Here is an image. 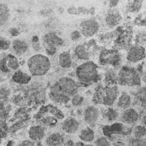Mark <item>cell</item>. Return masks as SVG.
<instances>
[{"label": "cell", "instance_id": "83f0119b", "mask_svg": "<svg viewBox=\"0 0 146 146\" xmlns=\"http://www.w3.org/2000/svg\"><path fill=\"white\" fill-rule=\"evenodd\" d=\"M95 146H111V143L107 138L104 136L99 137L95 141Z\"/></svg>", "mask_w": 146, "mask_h": 146}, {"label": "cell", "instance_id": "484cf974", "mask_svg": "<svg viewBox=\"0 0 146 146\" xmlns=\"http://www.w3.org/2000/svg\"><path fill=\"white\" fill-rule=\"evenodd\" d=\"M104 116L109 121L116 120L119 117V113L112 108H108L104 113Z\"/></svg>", "mask_w": 146, "mask_h": 146}, {"label": "cell", "instance_id": "8d00e7d4", "mask_svg": "<svg viewBox=\"0 0 146 146\" xmlns=\"http://www.w3.org/2000/svg\"><path fill=\"white\" fill-rule=\"evenodd\" d=\"M118 2H119L118 1H111L110 2V5L111 7H112L115 6L117 4Z\"/></svg>", "mask_w": 146, "mask_h": 146}, {"label": "cell", "instance_id": "5bb4252c", "mask_svg": "<svg viewBox=\"0 0 146 146\" xmlns=\"http://www.w3.org/2000/svg\"><path fill=\"white\" fill-rule=\"evenodd\" d=\"M45 135L44 128L42 125H35L31 127L29 130V136L33 141H39L42 140Z\"/></svg>", "mask_w": 146, "mask_h": 146}, {"label": "cell", "instance_id": "5b68a950", "mask_svg": "<svg viewBox=\"0 0 146 146\" xmlns=\"http://www.w3.org/2000/svg\"><path fill=\"white\" fill-rule=\"evenodd\" d=\"M141 80L140 73L137 69L132 67H123L117 75V83L121 86H140Z\"/></svg>", "mask_w": 146, "mask_h": 146}, {"label": "cell", "instance_id": "ba28073f", "mask_svg": "<svg viewBox=\"0 0 146 146\" xmlns=\"http://www.w3.org/2000/svg\"><path fill=\"white\" fill-rule=\"evenodd\" d=\"M80 32L84 36L90 37L96 34L99 30V25L94 19H89L82 22L79 25Z\"/></svg>", "mask_w": 146, "mask_h": 146}, {"label": "cell", "instance_id": "d6a6232c", "mask_svg": "<svg viewBox=\"0 0 146 146\" xmlns=\"http://www.w3.org/2000/svg\"><path fill=\"white\" fill-rule=\"evenodd\" d=\"M70 36L72 40H73L74 42H77L81 38L82 34L80 33V32L75 30L71 33Z\"/></svg>", "mask_w": 146, "mask_h": 146}, {"label": "cell", "instance_id": "44dd1931", "mask_svg": "<svg viewBox=\"0 0 146 146\" xmlns=\"http://www.w3.org/2000/svg\"><path fill=\"white\" fill-rule=\"evenodd\" d=\"M58 62L61 67L64 68H70L72 64V60L70 52L64 51L60 54L59 55Z\"/></svg>", "mask_w": 146, "mask_h": 146}, {"label": "cell", "instance_id": "1f68e13d", "mask_svg": "<svg viewBox=\"0 0 146 146\" xmlns=\"http://www.w3.org/2000/svg\"><path fill=\"white\" fill-rule=\"evenodd\" d=\"M0 66H1V70L2 72L6 73V72H8L10 71V69L9 68V67L7 66L6 57L1 59Z\"/></svg>", "mask_w": 146, "mask_h": 146}, {"label": "cell", "instance_id": "f1b7e54d", "mask_svg": "<svg viewBox=\"0 0 146 146\" xmlns=\"http://www.w3.org/2000/svg\"><path fill=\"white\" fill-rule=\"evenodd\" d=\"M83 99L84 98L82 96L76 94L72 98V103L74 106H79L82 104Z\"/></svg>", "mask_w": 146, "mask_h": 146}, {"label": "cell", "instance_id": "d590c367", "mask_svg": "<svg viewBox=\"0 0 146 146\" xmlns=\"http://www.w3.org/2000/svg\"><path fill=\"white\" fill-rule=\"evenodd\" d=\"M141 124L143 126L146 127V115H144L141 118Z\"/></svg>", "mask_w": 146, "mask_h": 146}, {"label": "cell", "instance_id": "52a82bcc", "mask_svg": "<svg viewBox=\"0 0 146 146\" xmlns=\"http://www.w3.org/2000/svg\"><path fill=\"white\" fill-rule=\"evenodd\" d=\"M121 62V55L116 50H104L99 55V62L101 64H111L117 66Z\"/></svg>", "mask_w": 146, "mask_h": 146}, {"label": "cell", "instance_id": "7c38bea8", "mask_svg": "<svg viewBox=\"0 0 146 146\" xmlns=\"http://www.w3.org/2000/svg\"><path fill=\"white\" fill-rule=\"evenodd\" d=\"M79 123L75 119L70 117L64 120L61 123L62 129L66 133L72 134L75 133L79 127Z\"/></svg>", "mask_w": 146, "mask_h": 146}, {"label": "cell", "instance_id": "2e32d148", "mask_svg": "<svg viewBox=\"0 0 146 146\" xmlns=\"http://www.w3.org/2000/svg\"><path fill=\"white\" fill-rule=\"evenodd\" d=\"M28 47V44L23 40L17 39L12 42V48L18 55H21L24 54L27 50Z\"/></svg>", "mask_w": 146, "mask_h": 146}, {"label": "cell", "instance_id": "7a4b0ae2", "mask_svg": "<svg viewBox=\"0 0 146 146\" xmlns=\"http://www.w3.org/2000/svg\"><path fill=\"white\" fill-rule=\"evenodd\" d=\"M119 94V88L116 85L103 87L99 85L95 88L92 102L95 104L111 106L113 104Z\"/></svg>", "mask_w": 146, "mask_h": 146}, {"label": "cell", "instance_id": "8992f818", "mask_svg": "<svg viewBox=\"0 0 146 146\" xmlns=\"http://www.w3.org/2000/svg\"><path fill=\"white\" fill-rule=\"evenodd\" d=\"M43 45L49 55L54 54L63 43V40L54 33H48L43 36Z\"/></svg>", "mask_w": 146, "mask_h": 146}, {"label": "cell", "instance_id": "74e56055", "mask_svg": "<svg viewBox=\"0 0 146 146\" xmlns=\"http://www.w3.org/2000/svg\"><path fill=\"white\" fill-rule=\"evenodd\" d=\"M140 25H141V26H146V18L140 21Z\"/></svg>", "mask_w": 146, "mask_h": 146}, {"label": "cell", "instance_id": "d4e9b609", "mask_svg": "<svg viewBox=\"0 0 146 146\" xmlns=\"http://www.w3.org/2000/svg\"><path fill=\"white\" fill-rule=\"evenodd\" d=\"M133 133L136 138H143L146 135V127L143 125H136L133 130Z\"/></svg>", "mask_w": 146, "mask_h": 146}, {"label": "cell", "instance_id": "f35d334b", "mask_svg": "<svg viewBox=\"0 0 146 146\" xmlns=\"http://www.w3.org/2000/svg\"><path fill=\"white\" fill-rule=\"evenodd\" d=\"M141 80L146 84V72H145L144 74H143L142 78H141Z\"/></svg>", "mask_w": 146, "mask_h": 146}, {"label": "cell", "instance_id": "ac0fdd59", "mask_svg": "<svg viewBox=\"0 0 146 146\" xmlns=\"http://www.w3.org/2000/svg\"><path fill=\"white\" fill-rule=\"evenodd\" d=\"M132 103L131 96L126 92H123L119 98L117 106L122 109L128 108Z\"/></svg>", "mask_w": 146, "mask_h": 146}, {"label": "cell", "instance_id": "9c48e42d", "mask_svg": "<svg viewBox=\"0 0 146 146\" xmlns=\"http://www.w3.org/2000/svg\"><path fill=\"white\" fill-rule=\"evenodd\" d=\"M100 111L94 106H88L84 111V120L91 127H94L99 117Z\"/></svg>", "mask_w": 146, "mask_h": 146}, {"label": "cell", "instance_id": "277c9868", "mask_svg": "<svg viewBox=\"0 0 146 146\" xmlns=\"http://www.w3.org/2000/svg\"><path fill=\"white\" fill-rule=\"evenodd\" d=\"M29 72L32 76L45 75L51 68V62L46 56L38 54L30 57L27 61Z\"/></svg>", "mask_w": 146, "mask_h": 146}, {"label": "cell", "instance_id": "d6986e66", "mask_svg": "<svg viewBox=\"0 0 146 146\" xmlns=\"http://www.w3.org/2000/svg\"><path fill=\"white\" fill-rule=\"evenodd\" d=\"M74 52L78 58L80 59L88 60L90 59V54L89 51L84 44L78 45L74 50Z\"/></svg>", "mask_w": 146, "mask_h": 146}, {"label": "cell", "instance_id": "e0dca14e", "mask_svg": "<svg viewBox=\"0 0 146 146\" xmlns=\"http://www.w3.org/2000/svg\"><path fill=\"white\" fill-rule=\"evenodd\" d=\"M31 76L21 70H17L12 75V80L17 83L21 84H28L31 80Z\"/></svg>", "mask_w": 146, "mask_h": 146}, {"label": "cell", "instance_id": "e575fe53", "mask_svg": "<svg viewBox=\"0 0 146 146\" xmlns=\"http://www.w3.org/2000/svg\"><path fill=\"white\" fill-rule=\"evenodd\" d=\"M113 146H125V145L121 141L118 140L113 144Z\"/></svg>", "mask_w": 146, "mask_h": 146}, {"label": "cell", "instance_id": "9a60e30c", "mask_svg": "<svg viewBox=\"0 0 146 146\" xmlns=\"http://www.w3.org/2000/svg\"><path fill=\"white\" fill-rule=\"evenodd\" d=\"M64 141V136L58 132L50 134L46 139V143L48 146H60Z\"/></svg>", "mask_w": 146, "mask_h": 146}, {"label": "cell", "instance_id": "6da1fadb", "mask_svg": "<svg viewBox=\"0 0 146 146\" xmlns=\"http://www.w3.org/2000/svg\"><path fill=\"white\" fill-rule=\"evenodd\" d=\"M78 92V84L71 78L62 77L50 87L49 98L55 103H67Z\"/></svg>", "mask_w": 146, "mask_h": 146}, {"label": "cell", "instance_id": "f546056e", "mask_svg": "<svg viewBox=\"0 0 146 146\" xmlns=\"http://www.w3.org/2000/svg\"><path fill=\"white\" fill-rule=\"evenodd\" d=\"M136 42L137 45L141 46L146 43V34L144 33H140L136 35Z\"/></svg>", "mask_w": 146, "mask_h": 146}, {"label": "cell", "instance_id": "4316f807", "mask_svg": "<svg viewBox=\"0 0 146 146\" xmlns=\"http://www.w3.org/2000/svg\"><path fill=\"white\" fill-rule=\"evenodd\" d=\"M142 6V1H135L132 2L129 5V10L131 12H137L140 10L141 6Z\"/></svg>", "mask_w": 146, "mask_h": 146}, {"label": "cell", "instance_id": "4fadbf2b", "mask_svg": "<svg viewBox=\"0 0 146 146\" xmlns=\"http://www.w3.org/2000/svg\"><path fill=\"white\" fill-rule=\"evenodd\" d=\"M122 17L117 9H111L107 13L106 22L110 27H115L121 21Z\"/></svg>", "mask_w": 146, "mask_h": 146}, {"label": "cell", "instance_id": "7402d4cb", "mask_svg": "<svg viewBox=\"0 0 146 146\" xmlns=\"http://www.w3.org/2000/svg\"><path fill=\"white\" fill-rule=\"evenodd\" d=\"M10 16V10L5 3H0V25L2 26L8 20Z\"/></svg>", "mask_w": 146, "mask_h": 146}, {"label": "cell", "instance_id": "ab89813d", "mask_svg": "<svg viewBox=\"0 0 146 146\" xmlns=\"http://www.w3.org/2000/svg\"><path fill=\"white\" fill-rule=\"evenodd\" d=\"M84 146H93V145H84Z\"/></svg>", "mask_w": 146, "mask_h": 146}, {"label": "cell", "instance_id": "ffe728a7", "mask_svg": "<svg viewBox=\"0 0 146 146\" xmlns=\"http://www.w3.org/2000/svg\"><path fill=\"white\" fill-rule=\"evenodd\" d=\"M79 137L82 141L90 143L94 141L95 139V133L91 128L86 127L80 131Z\"/></svg>", "mask_w": 146, "mask_h": 146}, {"label": "cell", "instance_id": "cb8c5ba5", "mask_svg": "<svg viewBox=\"0 0 146 146\" xmlns=\"http://www.w3.org/2000/svg\"><path fill=\"white\" fill-rule=\"evenodd\" d=\"M136 99L141 104L146 103V86L140 88L136 93Z\"/></svg>", "mask_w": 146, "mask_h": 146}, {"label": "cell", "instance_id": "8fae6325", "mask_svg": "<svg viewBox=\"0 0 146 146\" xmlns=\"http://www.w3.org/2000/svg\"><path fill=\"white\" fill-rule=\"evenodd\" d=\"M139 119L138 112L133 108L125 110L120 116V120L124 123L128 124H135Z\"/></svg>", "mask_w": 146, "mask_h": 146}, {"label": "cell", "instance_id": "3957f363", "mask_svg": "<svg viewBox=\"0 0 146 146\" xmlns=\"http://www.w3.org/2000/svg\"><path fill=\"white\" fill-rule=\"evenodd\" d=\"M76 76L80 83L86 84L95 83L99 79L98 66L92 61H87L77 67Z\"/></svg>", "mask_w": 146, "mask_h": 146}, {"label": "cell", "instance_id": "836d02e7", "mask_svg": "<svg viewBox=\"0 0 146 146\" xmlns=\"http://www.w3.org/2000/svg\"><path fill=\"white\" fill-rule=\"evenodd\" d=\"M17 146H34V144L30 140H26L18 144Z\"/></svg>", "mask_w": 146, "mask_h": 146}, {"label": "cell", "instance_id": "4dcf8cb0", "mask_svg": "<svg viewBox=\"0 0 146 146\" xmlns=\"http://www.w3.org/2000/svg\"><path fill=\"white\" fill-rule=\"evenodd\" d=\"M10 42L9 40L6 39L2 36L1 37L0 39V47L2 50H6L10 47Z\"/></svg>", "mask_w": 146, "mask_h": 146}, {"label": "cell", "instance_id": "603a6c76", "mask_svg": "<svg viewBox=\"0 0 146 146\" xmlns=\"http://www.w3.org/2000/svg\"><path fill=\"white\" fill-rule=\"evenodd\" d=\"M7 66L9 69L15 70L18 68L19 64L18 59L13 55L9 54L6 56Z\"/></svg>", "mask_w": 146, "mask_h": 146}, {"label": "cell", "instance_id": "30bf717a", "mask_svg": "<svg viewBox=\"0 0 146 146\" xmlns=\"http://www.w3.org/2000/svg\"><path fill=\"white\" fill-rule=\"evenodd\" d=\"M145 57V48L140 45L132 46L128 50L127 59L131 63H136L143 60Z\"/></svg>", "mask_w": 146, "mask_h": 146}]
</instances>
